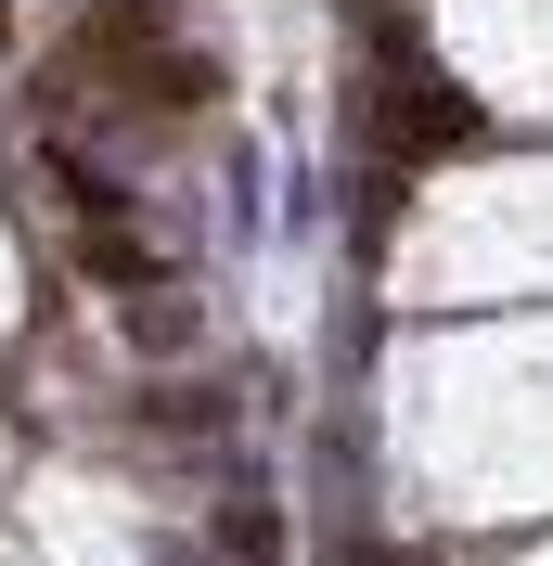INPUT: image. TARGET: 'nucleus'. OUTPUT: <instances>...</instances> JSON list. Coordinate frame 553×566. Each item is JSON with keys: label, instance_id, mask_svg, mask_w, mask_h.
Instances as JSON below:
<instances>
[{"label": "nucleus", "instance_id": "obj_2", "mask_svg": "<svg viewBox=\"0 0 553 566\" xmlns=\"http://www.w3.org/2000/svg\"><path fill=\"white\" fill-rule=\"evenodd\" d=\"M310 232H335V180L296 155V168H283V245H310Z\"/></svg>", "mask_w": 553, "mask_h": 566}, {"label": "nucleus", "instance_id": "obj_1", "mask_svg": "<svg viewBox=\"0 0 553 566\" xmlns=\"http://www.w3.org/2000/svg\"><path fill=\"white\" fill-rule=\"evenodd\" d=\"M219 566H283V502L271 490H258V463H244V476H232V502H219Z\"/></svg>", "mask_w": 553, "mask_h": 566}, {"label": "nucleus", "instance_id": "obj_3", "mask_svg": "<svg viewBox=\"0 0 553 566\" xmlns=\"http://www.w3.org/2000/svg\"><path fill=\"white\" fill-rule=\"evenodd\" d=\"M0 52H13V0H0Z\"/></svg>", "mask_w": 553, "mask_h": 566}]
</instances>
